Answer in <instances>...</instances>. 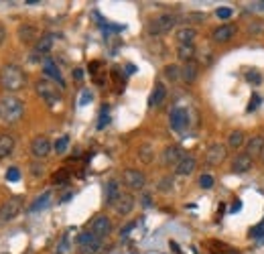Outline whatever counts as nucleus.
I'll return each instance as SVG.
<instances>
[{
  "label": "nucleus",
  "instance_id": "1",
  "mask_svg": "<svg viewBox=\"0 0 264 254\" xmlns=\"http://www.w3.org/2000/svg\"><path fill=\"white\" fill-rule=\"evenodd\" d=\"M24 83H27V75L18 65L6 63L0 67V86L6 92H18L24 88Z\"/></svg>",
  "mask_w": 264,
  "mask_h": 254
},
{
  "label": "nucleus",
  "instance_id": "2",
  "mask_svg": "<svg viewBox=\"0 0 264 254\" xmlns=\"http://www.w3.org/2000/svg\"><path fill=\"white\" fill-rule=\"evenodd\" d=\"M24 112V102L18 100L16 96H4L0 100V120L4 122H18Z\"/></svg>",
  "mask_w": 264,
  "mask_h": 254
},
{
  "label": "nucleus",
  "instance_id": "3",
  "mask_svg": "<svg viewBox=\"0 0 264 254\" xmlns=\"http://www.w3.org/2000/svg\"><path fill=\"white\" fill-rule=\"evenodd\" d=\"M35 90H37L39 98H41L45 104H49V106H55V104L61 102V88H57V86H55L53 81H49V79H39V81L35 83Z\"/></svg>",
  "mask_w": 264,
  "mask_h": 254
},
{
  "label": "nucleus",
  "instance_id": "4",
  "mask_svg": "<svg viewBox=\"0 0 264 254\" xmlns=\"http://www.w3.org/2000/svg\"><path fill=\"white\" fill-rule=\"evenodd\" d=\"M175 22H177V16L171 14V12H165V14H159L156 18H152V20L148 22L146 31H148L150 37H161V35L169 33V31L175 26Z\"/></svg>",
  "mask_w": 264,
  "mask_h": 254
},
{
  "label": "nucleus",
  "instance_id": "5",
  "mask_svg": "<svg viewBox=\"0 0 264 254\" xmlns=\"http://www.w3.org/2000/svg\"><path fill=\"white\" fill-rule=\"evenodd\" d=\"M20 208H22L20 197H12V200L4 202V204L0 206V226H6L8 222H12V220L18 216Z\"/></svg>",
  "mask_w": 264,
  "mask_h": 254
},
{
  "label": "nucleus",
  "instance_id": "6",
  "mask_svg": "<svg viewBox=\"0 0 264 254\" xmlns=\"http://www.w3.org/2000/svg\"><path fill=\"white\" fill-rule=\"evenodd\" d=\"M77 244L84 248V252L86 254H96L102 250V246H104V242H102V238H98L94 232H90V230H86V232H82L80 236H77Z\"/></svg>",
  "mask_w": 264,
  "mask_h": 254
},
{
  "label": "nucleus",
  "instance_id": "7",
  "mask_svg": "<svg viewBox=\"0 0 264 254\" xmlns=\"http://www.w3.org/2000/svg\"><path fill=\"white\" fill-rule=\"evenodd\" d=\"M226 157H228V149H226V145H222V143H214V145H209L207 147V151H205V163L207 165H222L224 161H226Z\"/></svg>",
  "mask_w": 264,
  "mask_h": 254
},
{
  "label": "nucleus",
  "instance_id": "8",
  "mask_svg": "<svg viewBox=\"0 0 264 254\" xmlns=\"http://www.w3.org/2000/svg\"><path fill=\"white\" fill-rule=\"evenodd\" d=\"M169 124H171L173 130L183 132V130L187 128V124H189V114H187V110L181 108V106L173 108V110H171V116H169Z\"/></svg>",
  "mask_w": 264,
  "mask_h": 254
},
{
  "label": "nucleus",
  "instance_id": "9",
  "mask_svg": "<svg viewBox=\"0 0 264 254\" xmlns=\"http://www.w3.org/2000/svg\"><path fill=\"white\" fill-rule=\"evenodd\" d=\"M90 232H94L98 238H106L110 232H112V222H110V218L108 216H96L94 220H92V224H90Z\"/></svg>",
  "mask_w": 264,
  "mask_h": 254
},
{
  "label": "nucleus",
  "instance_id": "10",
  "mask_svg": "<svg viewBox=\"0 0 264 254\" xmlns=\"http://www.w3.org/2000/svg\"><path fill=\"white\" fill-rule=\"evenodd\" d=\"M122 181H124V185L128 189H136V191L146 185V177L140 171H136V169H126L124 175H122Z\"/></svg>",
  "mask_w": 264,
  "mask_h": 254
},
{
  "label": "nucleus",
  "instance_id": "11",
  "mask_svg": "<svg viewBox=\"0 0 264 254\" xmlns=\"http://www.w3.org/2000/svg\"><path fill=\"white\" fill-rule=\"evenodd\" d=\"M31 153L35 159H45L51 153V143L47 136H35L31 143Z\"/></svg>",
  "mask_w": 264,
  "mask_h": 254
},
{
  "label": "nucleus",
  "instance_id": "12",
  "mask_svg": "<svg viewBox=\"0 0 264 254\" xmlns=\"http://www.w3.org/2000/svg\"><path fill=\"white\" fill-rule=\"evenodd\" d=\"M122 191H120V183L116 179H110L106 185H104V202L106 206H116V202L120 200Z\"/></svg>",
  "mask_w": 264,
  "mask_h": 254
},
{
  "label": "nucleus",
  "instance_id": "13",
  "mask_svg": "<svg viewBox=\"0 0 264 254\" xmlns=\"http://www.w3.org/2000/svg\"><path fill=\"white\" fill-rule=\"evenodd\" d=\"M236 31H238L236 24H222V26H218V29L212 33V39H214L216 43H228V41L234 39Z\"/></svg>",
  "mask_w": 264,
  "mask_h": 254
},
{
  "label": "nucleus",
  "instance_id": "14",
  "mask_svg": "<svg viewBox=\"0 0 264 254\" xmlns=\"http://www.w3.org/2000/svg\"><path fill=\"white\" fill-rule=\"evenodd\" d=\"M252 169V157L248 153H240L234 161H232V173L236 175H242V173H248Z\"/></svg>",
  "mask_w": 264,
  "mask_h": 254
},
{
  "label": "nucleus",
  "instance_id": "15",
  "mask_svg": "<svg viewBox=\"0 0 264 254\" xmlns=\"http://www.w3.org/2000/svg\"><path fill=\"white\" fill-rule=\"evenodd\" d=\"M185 155H183V151H181V147H177V145H171V147H167L165 149V153H163V163L167 165V167H171V165H179V161L183 159Z\"/></svg>",
  "mask_w": 264,
  "mask_h": 254
},
{
  "label": "nucleus",
  "instance_id": "16",
  "mask_svg": "<svg viewBox=\"0 0 264 254\" xmlns=\"http://www.w3.org/2000/svg\"><path fill=\"white\" fill-rule=\"evenodd\" d=\"M195 167H197V161H195V157H189V155H185V157L179 161V165L175 167V175L187 177V175H191V173L195 171Z\"/></svg>",
  "mask_w": 264,
  "mask_h": 254
},
{
  "label": "nucleus",
  "instance_id": "17",
  "mask_svg": "<svg viewBox=\"0 0 264 254\" xmlns=\"http://www.w3.org/2000/svg\"><path fill=\"white\" fill-rule=\"evenodd\" d=\"M175 39H177V45H193L197 39V31L193 26H183L175 33Z\"/></svg>",
  "mask_w": 264,
  "mask_h": 254
},
{
  "label": "nucleus",
  "instance_id": "18",
  "mask_svg": "<svg viewBox=\"0 0 264 254\" xmlns=\"http://www.w3.org/2000/svg\"><path fill=\"white\" fill-rule=\"evenodd\" d=\"M53 43H55V35H53V33H47V35H43V37L37 41V45H35V55L43 57L45 53H49V51H51Z\"/></svg>",
  "mask_w": 264,
  "mask_h": 254
},
{
  "label": "nucleus",
  "instance_id": "19",
  "mask_svg": "<svg viewBox=\"0 0 264 254\" xmlns=\"http://www.w3.org/2000/svg\"><path fill=\"white\" fill-rule=\"evenodd\" d=\"M43 73L47 75V77H51V79H55L59 86H63V77H61V71H59V67L55 65V61L51 59V57H47L45 61H43Z\"/></svg>",
  "mask_w": 264,
  "mask_h": 254
},
{
  "label": "nucleus",
  "instance_id": "20",
  "mask_svg": "<svg viewBox=\"0 0 264 254\" xmlns=\"http://www.w3.org/2000/svg\"><path fill=\"white\" fill-rule=\"evenodd\" d=\"M114 208H116V214L118 216H128L132 212V208H134V197H132L130 193H122Z\"/></svg>",
  "mask_w": 264,
  "mask_h": 254
},
{
  "label": "nucleus",
  "instance_id": "21",
  "mask_svg": "<svg viewBox=\"0 0 264 254\" xmlns=\"http://www.w3.org/2000/svg\"><path fill=\"white\" fill-rule=\"evenodd\" d=\"M18 39H20L22 43L39 41V39H41V37H39V29L33 26V24H22V26L18 29Z\"/></svg>",
  "mask_w": 264,
  "mask_h": 254
},
{
  "label": "nucleus",
  "instance_id": "22",
  "mask_svg": "<svg viewBox=\"0 0 264 254\" xmlns=\"http://www.w3.org/2000/svg\"><path fill=\"white\" fill-rule=\"evenodd\" d=\"M165 98H167V88L159 81V83L154 86V90H152L150 98H148V106H150V108H159V106L165 102Z\"/></svg>",
  "mask_w": 264,
  "mask_h": 254
},
{
  "label": "nucleus",
  "instance_id": "23",
  "mask_svg": "<svg viewBox=\"0 0 264 254\" xmlns=\"http://www.w3.org/2000/svg\"><path fill=\"white\" fill-rule=\"evenodd\" d=\"M197 73H199V67H197L195 61H187L185 67L181 69V77H183L185 83H193L197 79Z\"/></svg>",
  "mask_w": 264,
  "mask_h": 254
},
{
  "label": "nucleus",
  "instance_id": "24",
  "mask_svg": "<svg viewBox=\"0 0 264 254\" xmlns=\"http://www.w3.org/2000/svg\"><path fill=\"white\" fill-rule=\"evenodd\" d=\"M14 149V138L6 132H0V161L6 159Z\"/></svg>",
  "mask_w": 264,
  "mask_h": 254
},
{
  "label": "nucleus",
  "instance_id": "25",
  "mask_svg": "<svg viewBox=\"0 0 264 254\" xmlns=\"http://www.w3.org/2000/svg\"><path fill=\"white\" fill-rule=\"evenodd\" d=\"M246 153L254 159V157H258L260 153H264V138L262 136H252L250 140H248V145H246Z\"/></svg>",
  "mask_w": 264,
  "mask_h": 254
},
{
  "label": "nucleus",
  "instance_id": "26",
  "mask_svg": "<svg viewBox=\"0 0 264 254\" xmlns=\"http://www.w3.org/2000/svg\"><path fill=\"white\" fill-rule=\"evenodd\" d=\"M51 197H53V193L51 191H45V193H41L33 204H31V208H29V212L31 214H35V212H41V210H45L49 204H51Z\"/></svg>",
  "mask_w": 264,
  "mask_h": 254
},
{
  "label": "nucleus",
  "instance_id": "27",
  "mask_svg": "<svg viewBox=\"0 0 264 254\" xmlns=\"http://www.w3.org/2000/svg\"><path fill=\"white\" fill-rule=\"evenodd\" d=\"M177 55H179V59H183L185 63H187V61H193L195 47H193V45H177Z\"/></svg>",
  "mask_w": 264,
  "mask_h": 254
},
{
  "label": "nucleus",
  "instance_id": "28",
  "mask_svg": "<svg viewBox=\"0 0 264 254\" xmlns=\"http://www.w3.org/2000/svg\"><path fill=\"white\" fill-rule=\"evenodd\" d=\"M138 157H140V161L142 163H150L152 159H154V149H152V145H142L140 149H138Z\"/></svg>",
  "mask_w": 264,
  "mask_h": 254
},
{
  "label": "nucleus",
  "instance_id": "29",
  "mask_svg": "<svg viewBox=\"0 0 264 254\" xmlns=\"http://www.w3.org/2000/svg\"><path fill=\"white\" fill-rule=\"evenodd\" d=\"M228 145H230L232 149H240V147L244 145V132H242V130H234V132L230 134V138H228Z\"/></svg>",
  "mask_w": 264,
  "mask_h": 254
},
{
  "label": "nucleus",
  "instance_id": "30",
  "mask_svg": "<svg viewBox=\"0 0 264 254\" xmlns=\"http://www.w3.org/2000/svg\"><path fill=\"white\" fill-rule=\"evenodd\" d=\"M69 232L67 234H63L61 236V240L57 242V246H55V250H53V254H67L69 252Z\"/></svg>",
  "mask_w": 264,
  "mask_h": 254
},
{
  "label": "nucleus",
  "instance_id": "31",
  "mask_svg": "<svg viewBox=\"0 0 264 254\" xmlns=\"http://www.w3.org/2000/svg\"><path fill=\"white\" fill-rule=\"evenodd\" d=\"M165 75H167L169 79H179V77H181V67L175 65V63H171V65L165 67Z\"/></svg>",
  "mask_w": 264,
  "mask_h": 254
},
{
  "label": "nucleus",
  "instance_id": "32",
  "mask_svg": "<svg viewBox=\"0 0 264 254\" xmlns=\"http://www.w3.org/2000/svg\"><path fill=\"white\" fill-rule=\"evenodd\" d=\"M67 147H69V136H59L55 140V153L57 155H63L67 151Z\"/></svg>",
  "mask_w": 264,
  "mask_h": 254
},
{
  "label": "nucleus",
  "instance_id": "33",
  "mask_svg": "<svg viewBox=\"0 0 264 254\" xmlns=\"http://www.w3.org/2000/svg\"><path fill=\"white\" fill-rule=\"evenodd\" d=\"M214 183H216L214 175H209V173L199 175V187H201V189H212V187H214Z\"/></svg>",
  "mask_w": 264,
  "mask_h": 254
},
{
  "label": "nucleus",
  "instance_id": "34",
  "mask_svg": "<svg viewBox=\"0 0 264 254\" xmlns=\"http://www.w3.org/2000/svg\"><path fill=\"white\" fill-rule=\"evenodd\" d=\"M110 124V114H108V106H104L102 108V112H100V122H98V130H104L106 126Z\"/></svg>",
  "mask_w": 264,
  "mask_h": 254
},
{
  "label": "nucleus",
  "instance_id": "35",
  "mask_svg": "<svg viewBox=\"0 0 264 254\" xmlns=\"http://www.w3.org/2000/svg\"><path fill=\"white\" fill-rule=\"evenodd\" d=\"M173 185H175V179H173V177H163V179L159 181V191L167 193V191L173 189Z\"/></svg>",
  "mask_w": 264,
  "mask_h": 254
},
{
  "label": "nucleus",
  "instance_id": "36",
  "mask_svg": "<svg viewBox=\"0 0 264 254\" xmlns=\"http://www.w3.org/2000/svg\"><path fill=\"white\" fill-rule=\"evenodd\" d=\"M250 238H252V240H262L264 238V220L258 224V226H254V228L250 230Z\"/></svg>",
  "mask_w": 264,
  "mask_h": 254
},
{
  "label": "nucleus",
  "instance_id": "37",
  "mask_svg": "<svg viewBox=\"0 0 264 254\" xmlns=\"http://www.w3.org/2000/svg\"><path fill=\"white\" fill-rule=\"evenodd\" d=\"M18 179H20V171H18L16 167H10V169L6 171V181L14 183V181H18Z\"/></svg>",
  "mask_w": 264,
  "mask_h": 254
},
{
  "label": "nucleus",
  "instance_id": "38",
  "mask_svg": "<svg viewBox=\"0 0 264 254\" xmlns=\"http://www.w3.org/2000/svg\"><path fill=\"white\" fill-rule=\"evenodd\" d=\"M31 175H33V177H43V175H45V167H43L41 163H33V165H31Z\"/></svg>",
  "mask_w": 264,
  "mask_h": 254
},
{
  "label": "nucleus",
  "instance_id": "39",
  "mask_svg": "<svg viewBox=\"0 0 264 254\" xmlns=\"http://www.w3.org/2000/svg\"><path fill=\"white\" fill-rule=\"evenodd\" d=\"M216 14H218L220 18H230V16H232V8H218Z\"/></svg>",
  "mask_w": 264,
  "mask_h": 254
},
{
  "label": "nucleus",
  "instance_id": "40",
  "mask_svg": "<svg viewBox=\"0 0 264 254\" xmlns=\"http://www.w3.org/2000/svg\"><path fill=\"white\" fill-rule=\"evenodd\" d=\"M258 104H260V98H258V94H254V96L250 98V106H248V112L256 110V108H258Z\"/></svg>",
  "mask_w": 264,
  "mask_h": 254
},
{
  "label": "nucleus",
  "instance_id": "41",
  "mask_svg": "<svg viewBox=\"0 0 264 254\" xmlns=\"http://www.w3.org/2000/svg\"><path fill=\"white\" fill-rule=\"evenodd\" d=\"M246 79H248V81H254V83H260L262 77H260V73H256V71H254V73L248 71V73H246Z\"/></svg>",
  "mask_w": 264,
  "mask_h": 254
},
{
  "label": "nucleus",
  "instance_id": "42",
  "mask_svg": "<svg viewBox=\"0 0 264 254\" xmlns=\"http://www.w3.org/2000/svg\"><path fill=\"white\" fill-rule=\"evenodd\" d=\"M65 181H67V171H61L53 177V183H65Z\"/></svg>",
  "mask_w": 264,
  "mask_h": 254
},
{
  "label": "nucleus",
  "instance_id": "43",
  "mask_svg": "<svg viewBox=\"0 0 264 254\" xmlns=\"http://www.w3.org/2000/svg\"><path fill=\"white\" fill-rule=\"evenodd\" d=\"M90 100H92V94H90V92L86 90V92L82 94V100H80V106H86V104H88Z\"/></svg>",
  "mask_w": 264,
  "mask_h": 254
},
{
  "label": "nucleus",
  "instance_id": "44",
  "mask_svg": "<svg viewBox=\"0 0 264 254\" xmlns=\"http://www.w3.org/2000/svg\"><path fill=\"white\" fill-rule=\"evenodd\" d=\"M142 206H144V208H150V206H152V202H150V195H148V193H146V195H142Z\"/></svg>",
  "mask_w": 264,
  "mask_h": 254
},
{
  "label": "nucleus",
  "instance_id": "45",
  "mask_svg": "<svg viewBox=\"0 0 264 254\" xmlns=\"http://www.w3.org/2000/svg\"><path fill=\"white\" fill-rule=\"evenodd\" d=\"M134 226H136V222H130L128 226H124V228H122V232H120V234H122V236H126V234H128V232L132 230V228H134Z\"/></svg>",
  "mask_w": 264,
  "mask_h": 254
},
{
  "label": "nucleus",
  "instance_id": "46",
  "mask_svg": "<svg viewBox=\"0 0 264 254\" xmlns=\"http://www.w3.org/2000/svg\"><path fill=\"white\" fill-rule=\"evenodd\" d=\"M4 39H6V29H4V24L0 22V45L4 43Z\"/></svg>",
  "mask_w": 264,
  "mask_h": 254
},
{
  "label": "nucleus",
  "instance_id": "47",
  "mask_svg": "<svg viewBox=\"0 0 264 254\" xmlns=\"http://www.w3.org/2000/svg\"><path fill=\"white\" fill-rule=\"evenodd\" d=\"M73 77H75V79H82V77H84L82 69H75V71H73Z\"/></svg>",
  "mask_w": 264,
  "mask_h": 254
},
{
  "label": "nucleus",
  "instance_id": "48",
  "mask_svg": "<svg viewBox=\"0 0 264 254\" xmlns=\"http://www.w3.org/2000/svg\"><path fill=\"white\" fill-rule=\"evenodd\" d=\"M240 208H242V204H240V202H236V204H234V206H232V212H238V210H240Z\"/></svg>",
  "mask_w": 264,
  "mask_h": 254
}]
</instances>
